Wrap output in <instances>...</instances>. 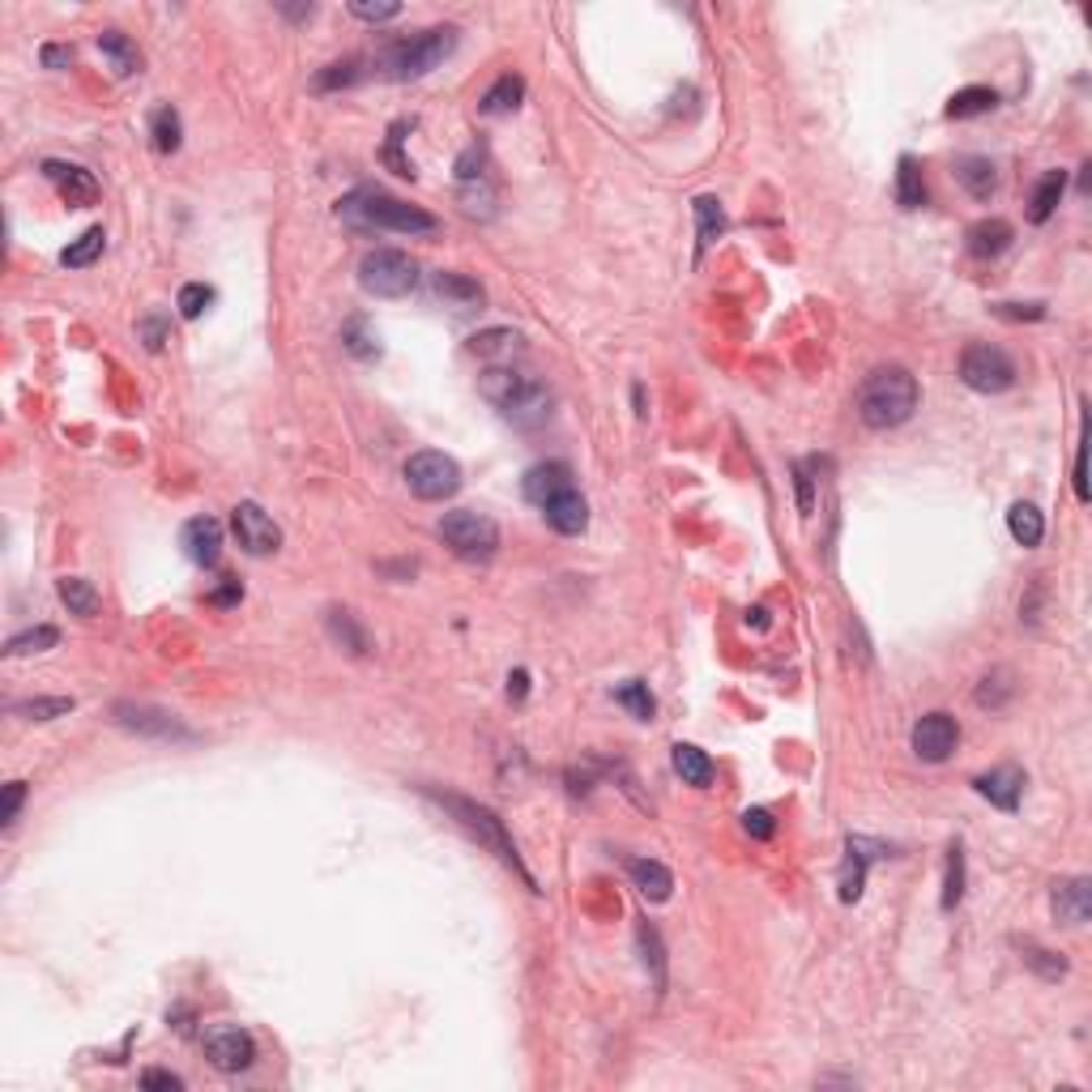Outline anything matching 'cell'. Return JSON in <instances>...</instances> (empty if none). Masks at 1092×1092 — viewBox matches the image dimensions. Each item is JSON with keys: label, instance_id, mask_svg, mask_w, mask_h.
<instances>
[{"label": "cell", "instance_id": "cell-28", "mask_svg": "<svg viewBox=\"0 0 1092 1092\" xmlns=\"http://www.w3.org/2000/svg\"><path fill=\"white\" fill-rule=\"evenodd\" d=\"M1063 193H1067V171H1045V175L1037 179V189H1033L1028 218H1033V222H1050V214L1059 209Z\"/></svg>", "mask_w": 1092, "mask_h": 1092}, {"label": "cell", "instance_id": "cell-53", "mask_svg": "<svg viewBox=\"0 0 1092 1092\" xmlns=\"http://www.w3.org/2000/svg\"><path fill=\"white\" fill-rule=\"evenodd\" d=\"M39 56H43V69H65V65H73V48H65V43H48V48H43Z\"/></svg>", "mask_w": 1092, "mask_h": 1092}, {"label": "cell", "instance_id": "cell-23", "mask_svg": "<svg viewBox=\"0 0 1092 1092\" xmlns=\"http://www.w3.org/2000/svg\"><path fill=\"white\" fill-rule=\"evenodd\" d=\"M1012 240H1016V231H1012L1008 218H982L977 226H969V252L982 256V260L1003 256L1012 248Z\"/></svg>", "mask_w": 1092, "mask_h": 1092}, {"label": "cell", "instance_id": "cell-39", "mask_svg": "<svg viewBox=\"0 0 1092 1092\" xmlns=\"http://www.w3.org/2000/svg\"><path fill=\"white\" fill-rule=\"evenodd\" d=\"M73 709H77L73 696H34V700L14 704V713L26 721H56V717H69Z\"/></svg>", "mask_w": 1092, "mask_h": 1092}, {"label": "cell", "instance_id": "cell-2", "mask_svg": "<svg viewBox=\"0 0 1092 1092\" xmlns=\"http://www.w3.org/2000/svg\"><path fill=\"white\" fill-rule=\"evenodd\" d=\"M478 393H482L513 427H525V431L542 427L546 419H551V405H555L551 389H546L538 376L517 372V368H487V372L478 376Z\"/></svg>", "mask_w": 1092, "mask_h": 1092}, {"label": "cell", "instance_id": "cell-51", "mask_svg": "<svg viewBox=\"0 0 1092 1092\" xmlns=\"http://www.w3.org/2000/svg\"><path fill=\"white\" fill-rule=\"evenodd\" d=\"M462 209L466 214H482V218H491V193H487V184H478V189H462Z\"/></svg>", "mask_w": 1092, "mask_h": 1092}, {"label": "cell", "instance_id": "cell-38", "mask_svg": "<svg viewBox=\"0 0 1092 1092\" xmlns=\"http://www.w3.org/2000/svg\"><path fill=\"white\" fill-rule=\"evenodd\" d=\"M329 631H333V641H338L346 653H354V657L368 653V631L354 623L350 611H329Z\"/></svg>", "mask_w": 1092, "mask_h": 1092}, {"label": "cell", "instance_id": "cell-12", "mask_svg": "<svg viewBox=\"0 0 1092 1092\" xmlns=\"http://www.w3.org/2000/svg\"><path fill=\"white\" fill-rule=\"evenodd\" d=\"M909 739H914L918 760L943 764L955 751V743H961V725H955L951 713H926V717L914 721V735H909Z\"/></svg>", "mask_w": 1092, "mask_h": 1092}, {"label": "cell", "instance_id": "cell-34", "mask_svg": "<svg viewBox=\"0 0 1092 1092\" xmlns=\"http://www.w3.org/2000/svg\"><path fill=\"white\" fill-rule=\"evenodd\" d=\"M1008 529L1020 546H1037L1045 538V517L1028 504V499H1020V504H1012V513H1008Z\"/></svg>", "mask_w": 1092, "mask_h": 1092}, {"label": "cell", "instance_id": "cell-6", "mask_svg": "<svg viewBox=\"0 0 1092 1092\" xmlns=\"http://www.w3.org/2000/svg\"><path fill=\"white\" fill-rule=\"evenodd\" d=\"M358 287L376 299H401L419 287V265L401 248H372L358 260Z\"/></svg>", "mask_w": 1092, "mask_h": 1092}, {"label": "cell", "instance_id": "cell-13", "mask_svg": "<svg viewBox=\"0 0 1092 1092\" xmlns=\"http://www.w3.org/2000/svg\"><path fill=\"white\" fill-rule=\"evenodd\" d=\"M521 491H525V499H529L533 508H546L555 495H564V491H576L572 466H568V462H538V466H529V470H525V478H521Z\"/></svg>", "mask_w": 1092, "mask_h": 1092}, {"label": "cell", "instance_id": "cell-1", "mask_svg": "<svg viewBox=\"0 0 1092 1092\" xmlns=\"http://www.w3.org/2000/svg\"><path fill=\"white\" fill-rule=\"evenodd\" d=\"M338 218L350 226V231H397V235H431L436 231V218L419 205H405L397 201L393 193L384 189H350L342 201H338Z\"/></svg>", "mask_w": 1092, "mask_h": 1092}, {"label": "cell", "instance_id": "cell-20", "mask_svg": "<svg viewBox=\"0 0 1092 1092\" xmlns=\"http://www.w3.org/2000/svg\"><path fill=\"white\" fill-rule=\"evenodd\" d=\"M1050 904H1054V918L1063 926H1084L1088 914H1092V884L1084 875L1063 879V884H1054V900Z\"/></svg>", "mask_w": 1092, "mask_h": 1092}, {"label": "cell", "instance_id": "cell-40", "mask_svg": "<svg viewBox=\"0 0 1092 1092\" xmlns=\"http://www.w3.org/2000/svg\"><path fill=\"white\" fill-rule=\"evenodd\" d=\"M1020 951H1024V965L1033 969V973H1041L1045 982H1059V977H1067V961L1059 951H1050V947H1037L1033 939H1024L1020 943Z\"/></svg>", "mask_w": 1092, "mask_h": 1092}, {"label": "cell", "instance_id": "cell-29", "mask_svg": "<svg viewBox=\"0 0 1092 1092\" xmlns=\"http://www.w3.org/2000/svg\"><path fill=\"white\" fill-rule=\"evenodd\" d=\"M896 205L900 209H922L926 205V175H922V163L918 158H900V171H896Z\"/></svg>", "mask_w": 1092, "mask_h": 1092}, {"label": "cell", "instance_id": "cell-43", "mask_svg": "<svg viewBox=\"0 0 1092 1092\" xmlns=\"http://www.w3.org/2000/svg\"><path fill=\"white\" fill-rule=\"evenodd\" d=\"M615 700L623 704V709H631V717L636 721H649L653 717V692H649V682H641V678H631V682H619L615 688Z\"/></svg>", "mask_w": 1092, "mask_h": 1092}, {"label": "cell", "instance_id": "cell-48", "mask_svg": "<svg viewBox=\"0 0 1092 1092\" xmlns=\"http://www.w3.org/2000/svg\"><path fill=\"white\" fill-rule=\"evenodd\" d=\"M22 798H26V781H9V786H5V802H0V828H9L14 819H18Z\"/></svg>", "mask_w": 1092, "mask_h": 1092}, {"label": "cell", "instance_id": "cell-14", "mask_svg": "<svg viewBox=\"0 0 1092 1092\" xmlns=\"http://www.w3.org/2000/svg\"><path fill=\"white\" fill-rule=\"evenodd\" d=\"M884 849H888V845L867 841V837H849V841H845V867H841V879H837L845 904H853V900L862 896V884H867V867H871V862H875Z\"/></svg>", "mask_w": 1092, "mask_h": 1092}, {"label": "cell", "instance_id": "cell-21", "mask_svg": "<svg viewBox=\"0 0 1092 1092\" xmlns=\"http://www.w3.org/2000/svg\"><path fill=\"white\" fill-rule=\"evenodd\" d=\"M542 517H546V525H551L555 533L576 538V533H585V525H589V504H585L580 491H564V495H555L551 504L542 508Z\"/></svg>", "mask_w": 1092, "mask_h": 1092}, {"label": "cell", "instance_id": "cell-8", "mask_svg": "<svg viewBox=\"0 0 1092 1092\" xmlns=\"http://www.w3.org/2000/svg\"><path fill=\"white\" fill-rule=\"evenodd\" d=\"M405 487L415 491L419 499H431V504H440V499H452L462 491V466L448 457V452H436V448H423L415 452V457L405 462Z\"/></svg>", "mask_w": 1092, "mask_h": 1092}, {"label": "cell", "instance_id": "cell-4", "mask_svg": "<svg viewBox=\"0 0 1092 1092\" xmlns=\"http://www.w3.org/2000/svg\"><path fill=\"white\" fill-rule=\"evenodd\" d=\"M452 52H457V26H431V30H419L409 39L389 43L380 52V69L393 81H409V77H423V73L440 69Z\"/></svg>", "mask_w": 1092, "mask_h": 1092}, {"label": "cell", "instance_id": "cell-19", "mask_svg": "<svg viewBox=\"0 0 1092 1092\" xmlns=\"http://www.w3.org/2000/svg\"><path fill=\"white\" fill-rule=\"evenodd\" d=\"M431 295L452 307V312H474L482 307V287L474 278H466V273H452V269H440L431 273Z\"/></svg>", "mask_w": 1092, "mask_h": 1092}, {"label": "cell", "instance_id": "cell-33", "mask_svg": "<svg viewBox=\"0 0 1092 1092\" xmlns=\"http://www.w3.org/2000/svg\"><path fill=\"white\" fill-rule=\"evenodd\" d=\"M150 142L158 154H175L184 146V124H179V111L175 107H158L150 116Z\"/></svg>", "mask_w": 1092, "mask_h": 1092}, {"label": "cell", "instance_id": "cell-45", "mask_svg": "<svg viewBox=\"0 0 1092 1092\" xmlns=\"http://www.w3.org/2000/svg\"><path fill=\"white\" fill-rule=\"evenodd\" d=\"M209 303H214V291H209L205 282L179 287V299H175V307H179V316H184V321H197V316H201Z\"/></svg>", "mask_w": 1092, "mask_h": 1092}, {"label": "cell", "instance_id": "cell-18", "mask_svg": "<svg viewBox=\"0 0 1092 1092\" xmlns=\"http://www.w3.org/2000/svg\"><path fill=\"white\" fill-rule=\"evenodd\" d=\"M179 546H184V555L197 568H214L218 555H222V525L214 517H193V521H184V529H179Z\"/></svg>", "mask_w": 1092, "mask_h": 1092}, {"label": "cell", "instance_id": "cell-52", "mask_svg": "<svg viewBox=\"0 0 1092 1092\" xmlns=\"http://www.w3.org/2000/svg\"><path fill=\"white\" fill-rule=\"evenodd\" d=\"M994 312H998V316H1012V321H1041V316H1045L1041 303H998Z\"/></svg>", "mask_w": 1092, "mask_h": 1092}, {"label": "cell", "instance_id": "cell-30", "mask_svg": "<svg viewBox=\"0 0 1092 1092\" xmlns=\"http://www.w3.org/2000/svg\"><path fill=\"white\" fill-rule=\"evenodd\" d=\"M521 99H525V81L517 77V73H504L499 77L487 95H482V116H508V111H517L521 107Z\"/></svg>", "mask_w": 1092, "mask_h": 1092}, {"label": "cell", "instance_id": "cell-11", "mask_svg": "<svg viewBox=\"0 0 1092 1092\" xmlns=\"http://www.w3.org/2000/svg\"><path fill=\"white\" fill-rule=\"evenodd\" d=\"M231 529H235V538H240V546L248 555H273L282 546V529H278V521H273L260 504H252V499H244V504H235V513H231Z\"/></svg>", "mask_w": 1092, "mask_h": 1092}, {"label": "cell", "instance_id": "cell-42", "mask_svg": "<svg viewBox=\"0 0 1092 1092\" xmlns=\"http://www.w3.org/2000/svg\"><path fill=\"white\" fill-rule=\"evenodd\" d=\"M342 346H346L354 358H380V338L368 329V321H363V316L346 321V329H342Z\"/></svg>", "mask_w": 1092, "mask_h": 1092}, {"label": "cell", "instance_id": "cell-16", "mask_svg": "<svg viewBox=\"0 0 1092 1092\" xmlns=\"http://www.w3.org/2000/svg\"><path fill=\"white\" fill-rule=\"evenodd\" d=\"M43 175H48L52 184L60 189V197H65L69 205H95V201H99V179L90 175L85 167H77V163L48 158V163H43Z\"/></svg>", "mask_w": 1092, "mask_h": 1092}, {"label": "cell", "instance_id": "cell-36", "mask_svg": "<svg viewBox=\"0 0 1092 1092\" xmlns=\"http://www.w3.org/2000/svg\"><path fill=\"white\" fill-rule=\"evenodd\" d=\"M692 209H696V231H700V252H704L709 244H717L725 235V209H721L717 197H696Z\"/></svg>", "mask_w": 1092, "mask_h": 1092}, {"label": "cell", "instance_id": "cell-24", "mask_svg": "<svg viewBox=\"0 0 1092 1092\" xmlns=\"http://www.w3.org/2000/svg\"><path fill=\"white\" fill-rule=\"evenodd\" d=\"M470 350L478 358H487L491 368H508V358L521 350V333L517 329H482L470 338Z\"/></svg>", "mask_w": 1092, "mask_h": 1092}, {"label": "cell", "instance_id": "cell-5", "mask_svg": "<svg viewBox=\"0 0 1092 1092\" xmlns=\"http://www.w3.org/2000/svg\"><path fill=\"white\" fill-rule=\"evenodd\" d=\"M431 798H436L440 806H448V815L457 819V824H462L478 845H487L508 871H517V875L525 879V888L538 892L533 875L525 871V862H521V853H517V845H513V837H508V828H504V819H499L495 811H487V806H478V802H470V798H462V794H431Z\"/></svg>", "mask_w": 1092, "mask_h": 1092}, {"label": "cell", "instance_id": "cell-22", "mask_svg": "<svg viewBox=\"0 0 1092 1092\" xmlns=\"http://www.w3.org/2000/svg\"><path fill=\"white\" fill-rule=\"evenodd\" d=\"M627 875H631L636 892H641L645 900H653V904L670 900V892H674V875L662 867L657 858H631V862H627Z\"/></svg>", "mask_w": 1092, "mask_h": 1092}, {"label": "cell", "instance_id": "cell-26", "mask_svg": "<svg viewBox=\"0 0 1092 1092\" xmlns=\"http://www.w3.org/2000/svg\"><path fill=\"white\" fill-rule=\"evenodd\" d=\"M99 52L107 56L116 77H132L136 69H142V52H136V43L124 30H103L99 34Z\"/></svg>", "mask_w": 1092, "mask_h": 1092}, {"label": "cell", "instance_id": "cell-41", "mask_svg": "<svg viewBox=\"0 0 1092 1092\" xmlns=\"http://www.w3.org/2000/svg\"><path fill=\"white\" fill-rule=\"evenodd\" d=\"M965 896V845L951 841L947 849V875H943V909H955Z\"/></svg>", "mask_w": 1092, "mask_h": 1092}, {"label": "cell", "instance_id": "cell-50", "mask_svg": "<svg viewBox=\"0 0 1092 1092\" xmlns=\"http://www.w3.org/2000/svg\"><path fill=\"white\" fill-rule=\"evenodd\" d=\"M401 132H405V124H393V132H389V150H384V158L393 163V171H397V175H405V179H409V175H415V167H409V163L401 158Z\"/></svg>", "mask_w": 1092, "mask_h": 1092}, {"label": "cell", "instance_id": "cell-9", "mask_svg": "<svg viewBox=\"0 0 1092 1092\" xmlns=\"http://www.w3.org/2000/svg\"><path fill=\"white\" fill-rule=\"evenodd\" d=\"M961 380L973 393H1008L1016 384V363H1012V354L1003 346L973 342L961 354Z\"/></svg>", "mask_w": 1092, "mask_h": 1092}, {"label": "cell", "instance_id": "cell-10", "mask_svg": "<svg viewBox=\"0 0 1092 1092\" xmlns=\"http://www.w3.org/2000/svg\"><path fill=\"white\" fill-rule=\"evenodd\" d=\"M201 1050H205V1059H209L218 1071L235 1075V1071H248V1067H252L256 1041H252V1033L240 1028V1024H209V1028L201 1033Z\"/></svg>", "mask_w": 1092, "mask_h": 1092}, {"label": "cell", "instance_id": "cell-27", "mask_svg": "<svg viewBox=\"0 0 1092 1092\" xmlns=\"http://www.w3.org/2000/svg\"><path fill=\"white\" fill-rule=\"evenodd\" d=\"M955 179H961L965 193L977 197V201H990L994 189H998V171H994L990 158H961L955 163Z\"/></svg>", "mask_w": 1092, "mask_h": 1092}, {"label": "cell", "instance_id": "cell-7", "mask_svg": "<svg viewBox=\"0 0 1092 1092\" xmlns=\"http://www.w3.org/2000/svg\"><path fill=\"white\" fill-rule=\"evenodd\" d=\"M440 538L452 555H462L470 564H487L495 551H499V525L482 513H470V508H457V513H444L440 517Z\"/></svg>", "mask_w": 1092, "mask_h": 1092}, {"label": "cell", "instance_id": "cell-32", "mask_svg": "<svg viewBox=\"0 0 1092 1092\" xmlns=\"http://www.w3.org/2000/svg\"><path fill=\"white\" fill-rule=\"evenodd\" d=\"M60 602L69 606V615H81V619H95L103 598H99V589L90 585L85 576H65L60 580Z\"/></svg>", "mask_w": 1092, "mask_h": 1092}, {"label": "cell", "instance_id": "cell-25", "mask_svg": "<svg viewBox=\"0 0 1092 1092\" xmlns=\"http://www.w3.org/2000/svg\"><path fill=\"white\" fill-rule=\"evenodd\" d=\"M670 764H674V772L682 777V786H696V790L713 786V760H709L700 747L674 743V747H670Z\"/></svg>", "mask_w": 1092, "mask_h": 1092}, {"label": "cell", "instance_id": "cell-15", "mask_svg": "<svg viewBox=\"0 0 1092 1092\" xmlns=\"http://www.w3.org/2000/svg\"><path fill=\"white\" fill-rule=\"evenodd\" d=\"M116 721L132 735H146V739H193L184 725H179L171 713L163 709H146V704H116Z\"/></svg>", "mask_w": 1092, "mask_h": 1092}, {"label": "cell", "instance_id": "cell-56", "mask_svg": "<svg viewBox=\"0 0 1092 1092\" xmlns=\"http://www.w3.org/2000/svg\"><path fill=\"white\" fill-rule=\"evenodd\" d=\"M525 682H529V674H525V670H517V674L508 678V696H513V700H525Z\"/></svg>", "mask_w": 1092, "mask_h": 1092}, {"label": "cell", "instance_id": "cell-3", "mask_svg": "<svg viewBox=\"0 0 1092 1092\" xmlns=\"http://www.w3.org/2000/svg\"><path fill=\"white\" fill-rule=\"evenodd\" d=\"M922 401V389L914 372L904 368H875L858 389V419L871 431H892L900 423L914 419V409Z\"/></svg>", "mask_w": 1092, "mask_h": 1092}, {"label": "cell", "instance_id": "cell-37", "mask_svg": "<svg viewBox=\"0 0 1092 1092\" xmlns=\"http://www.w3.org/2000/svg\"><path fill=\"white\" fill-rule=\"evenodd\" d=\"M56 645H60V631H56L52 623H43V627H30V631L14 636V641L5 645V653H9V657H30V653H48V649H56Z\"/></svg>", "mask_w": 1092, "mask_h": 1092}, {"label": "cell", "instance_id": "cell-49", "mask_svg": "<svg viewBox=\"0 0 1092 1092\" xmlns=\"http://www.w3.org/2000/svg\"><path fill=\"white\" fill-rule=\"evenodd\" d=\"M350 14L363 18V22H393L401 14V5H393V0H389V5H363V0H354Z\"/></svg>", "mask_w": 1092, "mask_h": 1092}, {"label": "cell", "instance_id": "cell-31", "mask_svg": "<svg viewBox=\"0 0 1092 1092\" xmlns=\"http://www.w3.org/2000/svg\"><path fill=\"white\" fill-rule=\"evenodd\" d=\"M998 107V95L990 85H965V90H955V95L947 99V120H969V116H986Z\"/></svg>", "mask_w": 1092, "mask_h": 1092}, {"label": "cell", "instance_id": "cell-55", "mask_svg": "<svg viewBox=\"0 0 1092 1092\" xmlns=\"http://www.w3.org/2000/svg\"><path fill=\"white\" fill-rule=\"evenodd\" d=\"M142 1088H171V1092H175V1088H184V1079L171 1075V1071H146V1075H142Z\"/></svg>", "mask_w": 1092, "mask_h": 1092}, {"label": "cell", "instance_id": "cell-47", "mask_svg": "<svg viewBox=\"0 0 1092 1092\" xmlns=\"http://www.w3.org/2000/svg\"><path fill=\"white\" fill-rule=\"evenodd\" d=\"M743 828L755 841H768L772 833H777V819H772V811H764V806H751V811H743Z\"/></svg>", "mask_w": 1092, "mask_h": 1092}, {"label": "cell", "instance_id": "cell-57", "mask_svg": "<svg viewBox=\"0 0 1092 1092\" xmlns=\"http://www.w3.org/2000/svg\"><path fill=\"white\" fill-rule=\"evenodd\" d=\"M1075 495L1088 499V482H1084V448H1079V457H1075Z\"/></svg>", "mask_w": 1092, "mask_h": 1092}, {"label": "cell", "instance_id": "cell-44", "mask_svg": "<svg viewBox=\"0 0 1092 1092\" xmlns=\"http://www.w3.org/2000/svg\"><path fill=\"white\" fill-rule=\"evenodd\" d=\"M636 939H641V951H645V965L653 969V986L662 990L666 986V955H662V939L649 922H641V930H636Z\"/></svg>", "mask_w": 1092, "mask_h": 1092}, {"label": "cell", "instance_id": "cell-46", "mask_svg": "<svg viewBox=\"0 0 1092 1092\" xmlns=\"http://www.w3.org/2000/svg\"><path fill=\"white\" fill-rule=\"evenodd\" d=\"M354 81H358V60H342V65H329L325 73H316V90H338Z\"/></svg>", "mask_w": 1092, "mask_h": 1092}, {"label": "cell", "instance_id": "cell-17", "mask_svg": "<svg viewBox=\"0 0 1092 1092\" xmlns=\"http://www.w3.org/2000/svg\"><path fill=\"white\" fill-rule=\"evenodd\" d=\"M973 790H977L990 806H998V811H1016V806H1020V794H1024V768L998 764V768L982 772V777L973 781Z\"/></svg>", "mask_w": 1092, "mask_h": 1092}, {"label": "cell", "instance_id": "cell-54", "mask_svg": "<svg viewBox=\"0 0 1092 1092\" xmlns=\"http://www.w3.org/2000/svg\"><path fill=\"white\" fill-rule=\"evenodd\" d=\"M142 333H146V346H150V350H163V342H167V325L158 321V316H146V321H142Z\"/></svg>", "mask_w": 1092, "mask_h": 1092}, {"label": "cell", "instance_id": "cell-35", "mask_svg": "<svg viewBox=\"0 0 1092 1092\" xmlns=\"http://www.w3.org/2000/svg\"><path fill=\"white\" fill-rule=\"evenodd\" d=\"M103 248H107V231H103V226H90V231H85L81 240H73V244L60 252V265H69V269H85V265H95V260L103 256Z\"/></svg>", "mask_w": 1092, "mask_h": 1092}]
</instances>
